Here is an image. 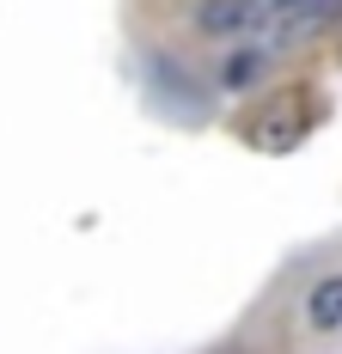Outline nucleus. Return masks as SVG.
<instances>
[{
  "label": "nucleus",
  "instance_id": "f257e3e1",
  "mask_svg": "<svg viewBox=\"0 0 342 354\" xmlns=\"http://www.w3.org/2000/svg\"><path fill=\"white\" fill-rule=\"evenodd\" d=\"M318 92H275L269 104L257 110L251 122H244V141H257L263 153H287L294 141H306L312 135V122H318V104H312Z\"/></svg>",
  "mask_w": 342,
  "mask_h": 354
},
{
  "label": "nucleus",
  "instance_id": "f03ea898",
  "mask_svg": "<svg viewBox=\"0 0 342 354\" xmlns=\"http://www.w3.org/2000/svg\"><path fill=\"white\" fill-rule=\"evenodd\" d=\"M257 19H263V0H208L202 12H196V25L208 37H233L244 25H257Z\"/></svg>",
  "mask_w": 342,
  "mask_h": 354
},
{
  "label": "nucleus",
  "instance_id": "7ed1b4c3",
  "mask_svg": "<svg viewBox=\"0 0 342 354\" xmlns=\"http://www.w3.org/2000/svg\"><path fill=\"white\" fill-rule=\"evenodd\" d=\"M306 318L318 324V330H342V275H330V281H318V287H312Z\"/></svg>",
  "mask_w": 342,
  "mask_h": 354
},
{
  "label": "nucleus",
  "instance_id": "20e7f679",
  "mask_svg": "<svg viewBox=\"0 0 342 354\" xmlns=\"http://www.w3.org/2000/svg\"><path fill=\"white\" fill-rule=\"evenodd\" d=\"M263 73V49H239V55H226V86H251Z\"/></svg>",
  "mask_w": 342,
  "mask_h": 354
}]
</instances>
